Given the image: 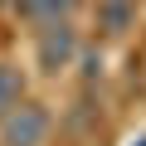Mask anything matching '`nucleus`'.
Wrapping results in <instances>:
<instances>
[{"label":"nucleus","mask_w":146,"mask_h":146,"mask_svg":"<svg viewBox=\"0 0 146 146\" xmlns=\"http://www.w3.org/2000/svg\"><path fill=\"white\" fill-rule=\"evenodd\" d=\"M54 131V117L44 102H15L10 112H0V146H44Z\"/></svg>","instance_id":"f257e3e1"},{"label":"nucleus","mask_w":146,"mask_h":146,"mask_svg":"<svg viewBox=\"0 0 146 146\" xmlns=\"http://www.w3.org/2000/svg\"><path fill=\"white\" fill-rule=\"evenodd\" d=\"M73 58H78V29H73L68 20H54V25L34 29V63H39V73L58 78Z\"/></svg>","instance_id":"f03ea898"},{"label":"nucleus","mask_w":146,"mask_h":146,"mask_svg":"<svg viewBox=\"0 0 146 146\" xmlns=\"http://www.w3.org/2000/svg\"><path fill=\"white\" fill-rule=\"evenodd\" d=\"M15 5V15L25 20V25H54V20H68L73 15V5H78V0H10Z\"/></svg>","instance_id":"7ed1b4c3"},{"label":"nucleus","mask_w":146,"mask_h":146,"mask_svg":"<svg viewBox=\"0 0 146 146\" xmlns=\"http://www.w3.org/2000/svg\"><path fill=\"white\" fill-rule=\"evenodd\" d=\"M131 25H136V0H98V29L107 39L127 34Z\"/></svg>","instance_id":"20e7f679"},{"label":"nucleus","mask_w":146,"mask_h":146,"mask_svg":"<svg viewBox=\"0 0 146 146\" xmlns=\"http://www.w3.org/2000/svg\"><path fill=\"white\" fill-rule=\"evenodd\" d=\"M20 98H25V73H20V63H0V112H10Z\"/></svg>","instance_id":"39448f33"},{"label":"nucleus","mask_w":146,"mask_h":146,"mask_svg":"<svg viewBox=\"0 0 146 146\" xmlns=\"http://www.w3.org/2000/svg\"><path fill=\"white\" fill-rule=\"evenodd\" d=\"M131 146H146V131H141V136H136V141H131Z\"/></svg>","instance_id":"423d86ee"},{"label":"nucleus","mask_w":146,"mask_h":146,"mask_svg":"<svg viewBox=\"0 0 146 146\" xmlns=\"http://www.w3.org/2000/svg\"><path fill=\"white\" fill-rule=\"evenodd\" d=\"M0 5H10V0H0Z\"/></svg>","instance_id":"0eeeda50"}]
</instances>
